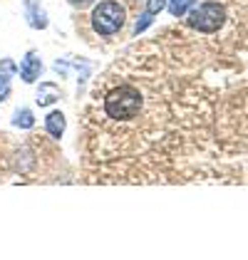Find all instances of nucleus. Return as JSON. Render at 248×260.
Returning <instances> with one entry per match:
<instances>
[{
    "label": "nucleus",
    "instance_id": "1",
    "mask_svg": "<svg viewBox=\"0 0 248 260\" xmlns=\"http://www.w3.org/2000/svg\"><path fill=\"white\" fill-rule=\"evenodd\" d=\"M142 109V94L137 87H129V84H122L117 89H112L107 97H104V114L112 117V119H134Z\"/></svg>",
    "mask_w": 248,
    "mask_h": 260
},
{
    "label": "nucleus",
    "instance_id": "2",
    "mask_svg": "<svg viewBox=\"0 0 248 260\" xmlns=\"http://www.w3.org/2000/svg\"><path fill=\"white\" fill-rule=\"evenodd\" d=\"M122 25H124V8L117 0H102L92 10V27H95V32H100L104 38L119 32Z\"/></svg>",
    "mask_w": 248,
    "mask_h": 260
},
{
    "label": "nucleus",
    "instance_id": "3",
    "mask_svg": "<svg viewBox=\"0 0 248 260\" xmlns=\"http://www.w3.org/2000/svg\"><path fill=\"white\" fill-rule=\"evenodd\" d=\"M226 20V10L219 3H201L189 13V25L199 32H216Z\"/></svg>",
    "mask_w": 248,
    "mask_h": 260
},
{
    "label": "nucleus",
    "instance_id": "4",
    "mask_svg": "<svg viewBox=\"0 0 248 260\" xmlns=\"http://www.w3.org/2000/svg\"><path fill=\"white\" fill-rule=\"evenodd\" d=\"M40 70H42L40 60H38L35 55H27V57H25V62H22V67H20L22 80H25V82H35L38 77H40Z\"/></svg>",
    "mask_w": 248,
    "mask_h": 260
},
{
    "label": "nucleus",
    "instance_id": "5",
    "mask_svg": "<svg viewBox=\"0 0 248 260\" xmlns=\"http://www.w3.org/2000/svg\"><path fill=\"white\" fill-rule=\"evenodd\" d=\"M45 126H47V132L52 137H62V132H65V117H62V112H50L47 119H45Z\"/></svg>",
    "mask_w": 248,
    "mask_h": 260
},
{
    "label": "nucleus",
    "instance_id": "6",
    "mask_svg": "<svg viewBox=\"0 0 248 260\" xmlns=\"http://www.w3.org/2000/svg\"><path fill=\"white\" fill-rule=\"evenodd\" d=\"M57 97H60V94H57V87H55V84H42L40 92H38V104H40V107L52 104Z\"/></svg>",
    "mask_w": 248,
    "mask_h": 260
},
{
    "label": "nucleus",
    "instance_id": "7",
    "mask_svg": "<svg viewBox=\"0 0 248 260\" xmlns=\"http://www.w3.org/2000/svg\"><path fill=\"white\" fill-rule=\"evenodd\" d=\"M27 10H30V15H33V20H30L33 27H45V25H47L45 13H42V8H38V3H35V0H27Z\"/></svg>",
    "mask_w": 248,
    "mask_h": 260
},
{
    "label": "nucleus",
    "instance_id": "8",
    "mask_svg": "<svg viewBox=\"0 0 248 260\" xmlns=\"http://www.w3.org/2000/svg\"><path fill=\"white\" fill-rule=\"evenodd\" d=\"M191 3H194V0H171V3H169V10H171L174 18H181L186 10H189Z\"/></svg>",
    "mask_w": 248,
    "mask_h": 260
},
{
    "label": "nucleus",
    "instance_id": "9",
    "mask_svg": "<svg viewBox=\"0 0 248 260\" xmlns=\"http://www.w3.org/2000/svg\"><path fill=\"white\" fill-rule=\"evenodd\" d=\"M166 8V0H146V13L149 15H157Z\"/></svg>",
    "mask_w": 248,
    "mask_h": 260
},
{
    "label": "nucleus",
    "instance_id": "10",
    "mask_svg": "<svg viewBox=\"0 0 248 260\" xmlns=\"http://www.w3.org/2000/svg\"><path fill=\"white\" fill-rule=\"evenodd\" d=\"M8 92H10V77L8 75H0V102L8 100Z\"/></svg>",
    "mask_w": 248,
    "mask_h": 260
},
{
    "label": "nucleus",
    "instance_id": "11",
    "mask_svg": "<svg viewBox=\"0 0 248 260\" xmlns=\"http://www.w3.org/2000/svg\"><path fill=\"white\" fill-rule=\"evenodd\" d=\"M15 124H18V126H33V117H30V112L18 114V117H15Z\"/></svg>",
    "mask_w": 248,
    "mask_h": 260
},
{
    "label": "nucleus",
    "instance_id": "12",
    "mask_svg": "<svg viewBox=\"0 0 248 260\" xmlns=\"http://www.w3.org/2000/svg\"><path fill=\"white\" fill-rule=\"evenodd\" d=\"M70 3H72V5H80V8H82V5H87V3H92V0H70Z\"/></svg>",
    "mask_w": 248,
    "mask_h": 260
}]
</instances>
